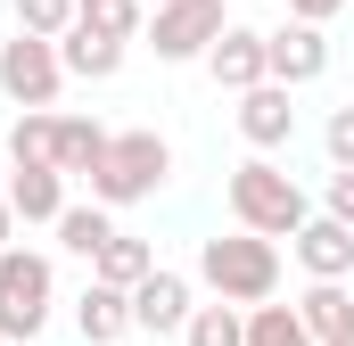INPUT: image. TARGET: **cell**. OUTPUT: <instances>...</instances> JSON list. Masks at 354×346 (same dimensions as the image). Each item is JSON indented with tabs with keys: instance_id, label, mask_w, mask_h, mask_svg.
Masks as SVG:
<instances>
[{
	"instance_id": "obj_1",
	"label": "cell",
	"mask_w": 354,
	"mask_h": 346,
	"mask_svg": "<svg viewBox=\"0 0 354 346\" xmlns=\"http://www.w3.org/2000/svg\"><path fill=\"white\" fill-rule=\"evenodd\" d=\"M198 280L231 305H264V297H280V239L248 231V223L214 231V239H198Z\"/></svg>"
},
{
	"instance_id": "obj_2",
	"label": "cell",
	"mask_w": 354,
	"mask_h": 346,
	"mask_svg": "<svg viewBox=\"0 0 354 346\" xmlns=\"http://www.w3.org/2000/svg\"><path fill=\"white\" fill-rule=\"evenodd\" d=\"M305 215H313V206H305L297 173L272 165L264 149H256L248 165H231V223H248V231H264V239H288Z\"/></svg>"
},
{
	"instance_id": "obj_3",
	"label": "cell",
	"mask_w": 354,
	"mask_h": 346,
	"mask_svg": "<svg viewBox=\"0 0 354 346\" xmlns=\"http://www.w3.org/2000/svg\"><path fill=\"white\" fill-rule=\"evenodd\" d=\"M174 181V149L157 132H107V157L91 165V198L99 206H140Z\"/></svg>"
},
{
	"instance_id": "obj_4",
	"label": "cell",
	"mask_w": 354,
	"mask_h": 346,
	"mask_svg": "<svg viewBox=\"0 0 354 346\" xmlns=\"http://www.w3.org/2000/svg\"><path fill=\"white\" fill-rule=\"evenodd\" d=\"M50 305H58V272L50 256H33V248H0V338H41L50 330Z\"/></svg>"
},
{
	"instance_id": "obj_5",
	"label": "cell",
	"mask_w": 354,
	"mask_h": 346,
	"mask_svg": "<svg viewBox=\"0 0 354 346\" xmlns=\"http://www.w3.org/2000/svg\"><path fill=\"white\" fill-rule=\"evenodd\" d=\"M0 91H8L17 107H58V91H66V58H58V42L17 25V33L0 42Z\"/></svg>"
},
{
	"instance_id": "obj_6",
	"label": "cell",
	"mask_w": 354,
	"mask_h": 346,
	"mask_svg": "<svg viewBox=\"0 0 354 346\" xmlns=\"http://www.w3.org/2000/svg\"><path fill=\"white\" fill-rule=\"evenodd\" d=\"M223 25H231V8H223V0H157L140 33H149V50H157L165 66H189V58H206V50H214V33H223Z\"/></svg>"
},
{
	"instance_id": "obj_7",
	"label": "cell",
	"mask_w": 354,
	"mask_h": 346,
	"mask_svg": "<svg viewBox=\"0 0 354 346\" xmlns=\"http://www.w3.org/2000/svg\"><path fill=\"white\" fill-rule=\"evenodd\" d=\"M264 58H272V83L305 91V83L330 75V33H322L313 17H288V25H272V33H264Z\"/></svg>"
},
{
	"instance_id": "obj_8",
	"label": "cell",
	"mask_w": 354,
	"mask_h": 346,
	"mask_svg": "<svg viewBox=\"0 0 354 346\" xmlns=\"http://www.w3.org/2000/svg\"><path fill=\"white\" fill-rule=\"evenodd\" d=\"M189 313H198V305H189V280L165 272V264L132 289V330H149V338H181V330H189Z\"/></svg>"
},
{
	"instance_id": "obj_9",
	"label": "cell",
	"mask_w": 354,
	"mask_h": 346,
	"mask_svg": "<svg viewBox=\"0 0 354 346\" xmlns=\"http://www.w3.org/2000/svg\"><path fill=\"white\" fill-rule=\"evenodd\" d=\"M288 248H297V264H305L313 280H346V272H354V223H338V215H305V223L288 231Z\"/></svg>"
},
{
	"instance_id": "obj_10",
	"label": "cell",
	"mask_w": 354,
	"mask_h": 346,
	"mask_svg": "<svg viewBox=\"0 0 354 346\" xmlns=\"http://www.w3.org/2000/svg\"><path fill=\"white\" fill-rule=\"evenodd\" d=\"M288 99H297V91L288 83H256V91H239V132H248V149H288V140H297V107H288Z\"/></svg>"
},
{
	"instance_id": "obj_11",
	"label": "cell",
	"mask_w": 354,
	"mask_h": 346,
	"mask_svg": "<svg viewBox=\"0 0 354 346\" xmlns=\"http://www.w3.org/2000/svg\"><path fill=\"white\" fill-rule=\"evenodd\" d=\"M206 66H214V83H223V91H256V83L272 75L264 33H256V25H223V33H214V50H206Z\"/></svg>"
},
{
	"instance_id": "obj_12",
	"label": "cell",
	"mask_w": 354,
	"mask_h": 346,
	"mask_svg": "<svg viewBox=\"0 0 354 346\" xmlns=\"http://www.w3.org/2000/svg\"><path fill=\"white\" fill-rule=\"evenodd\" d=\"M58 58H66V75H75V83H115V75H124V42H115V33H99V25H83V17L58 33Z\"/></svg>"
},
{
	"instance_id": "obj_13",
	"label": "cell",
	"mask_w": 354,
	"mask_h": 346,
	"mask_svg": "<svg viewBox=\"0 0 354 346\" xmlns=\"http://www.w3.org/2000/svg\"><path fill=\"white\" fill-rule=\"evenodd\" d=\"M75 330H83V346H115V338H132V289L91 280L83 297H75Z\"/></svg>"
},
{
	"instance_id": "obj_14",
	"label": "cell",
	"mask_w": 354,
	"mask_h": 346,
	"mask_svg": "<svg viewBox=\"0 0 354 346\" xmlns=\"http://www.w3.org/2000/svg\"><path fill=\"white\" fill-rule=\"evenodd\" d=\"M8 206H17V223H58L66 215V173L58 165H8Z\"/></svg>"
},
{
	"instance_id": "obj_15",
	"label": "cell",
	"mask_w": 354,
	"mask_h": 346,
	"mask_svg": "<svg viewBox=\"0 0 354 346\" xmlns=\"http://www.w3.org/2000/svg\"><path fill=\"white\" fill-rule=\"evenodd\" d=\"M297 313H305V330L330 346V338H354V289L346 280H313L305 297H297Z\"/></svg>"
},
{
	"instance_id": "obj_16",
	"label": "cell",
	"mask_w": 354,
	"mask_h": 346,
	"mask_svg": "<svg viewBox=\"0 0 354 346\" xmlns=\"http://www.w3.org/2000/svg\"><path fill=\"white\" fill-rule=\"evenodd\" d=\"M99 157H107V124H91V116H58V173H66V181H91Z\"/></svg>"
},
{
	"instance_id": "obj_17",
	"label": "cell",
	"mask_w": 354,
	"mask_h": 346,
	"mask_svg": "<svg viewBox=\"0 0 354 346\" xmlns=\"http://www.w3.org/2000/svg\"><path fill=\"white\" fill-rule=\"evenodd\" d=\"M50 231H58V248H66V256H83V264L115 239V223H107V206H99V198H91V206H75V198H66V215H58Z\"/></svg>"
},
{
	"instance_id": "obj_18",
	"label": "cell",
	"mask_w": 354,
	"mask_h": 346,
	"mask_svg": "<svg viewBox=\"0 0 354 346\" xmlns=\"http://www.w3.org/2000/svg\"><path fill=\"white\" fill-rule=\"evenodd\" d=\"M8 165H58V116H50V107H17Z\"/></svg>"
},
{
	"instance_id": "obj_19",
	"label": "cell",
	"mask_w": 354,
	"mask_h": 346,
	"mask_svg": "<svg viewBox=\"0 0 354 346\" xmlns=\"http://www.w3.org/2000/svg\"><path fill=\"white\" fill-rule=\"evenodd\" d=\"M149 272H157V256H149V239H124V231H115V239H107V248L91 256V280H115V289H140Z\"/></svg>"
},
{
	"instance_id": "obj_20",
	"label": "cell",
	"mask_w": 354,
	"mask_h": 346,
	"mask_svg": "<svg viewBox=\"0 0 354 346\" xmlns=\"http://www.w3.org/2000/svg\"><path fill=\"white\" fill-rule=\"evenodd\" d=\"M181 346H248V305H231V297L198 305L189 330H181Z\"/></svg>"
},
{
	"instance_id": "obj_21",
	"label": "cell",
	"mask_w": 354,
	"mask_h": 346,
	"mask_svg": "<svg viewBox=\"0 0 354 346\" xmlns=\"http://www.w3.org/2000/svg\"><path fill=\"white\" fill-rule=\"evenodd\" d=\"M248 346H322L313 330H305V313L297 305H248Z\"/></svg>"
},
{
	"instance_id": "obj_22",
	"label": "cell",
	"mask_w": 354,
	"mask_h": 346,
	"mask_svg": "<svg viewBox=\"0 0 354 346\" xmlns=\"http://www.w3.org/2000/svg\"><path fill=\"white\" fill-rule=\"evenodd\" d=\"M75 17H83V25H99V33H115V42H140V25H149V0H83Z\"/></svg>"
},
{
	"instance_id": "obj_23",
	"label": "cell",
	"mask_w": 354,
	"mask_h": 346,
	"mask_svg": "<svg viewBox=\"0 0 354 346\" xmlns=\"http://www.w3.org/2000/svg\"><path fill=\"white\" fill-rule=\"evenodd\" d=\"M75 8H83V0H8V17H17L25 33H50V42L75 25Z\"/></svg>"
},
{
	"instance_id": "obj_24",
	"label": "cell",
	"mask_w": 354,
	"mask_h": 346,
	"mask_svg": "<svg viewBox=\"0 0 354 346\" xmlns=\"http://www.w3.org/2000/svg\"><path fill=\"white\" fill-rule=\"evenodd\" d=\"M322 149H330V165H354V99H346V107H330V124H322Z\"/></svg>"
},
{
	"instance_id": "obj_25",
	"label": "cell",
	"mask_w": 354,
	"mask_h": 346,
	"mask_svg": "<svg viewBox=\"0 0 354 346\" xmlns=\"http://www.w3.org/2000/svg\"><path fill=\"white\" fill-rule=\"evenodd\" d=\"M322 215L354 223V165H338V173H330V190H322Z\"/></svg>"
},
{
	"instance_id": "obj_26",
	"label": "cell",
	"mask_w": 354,
	"mask_h": 346,
	"mask_svg": "<svg viewBox=\"0 0 354 346\" xmlns=\"http://www.w3.org/2000/svg\"><path fill=\"white\" fill-rule=\"evenodd\" d=\"M338 8H346V0H288V17H313V25H330Z\"/></svg>"
},
{
	"instance_id": "obj_27",
	"label": "cell",
	"mask_w": 354,
	"mask_h": 346,
	"mask_svg": "<svg viewBox=\"0 0 354 346\" xmlns=\"http://www.w3.org/2000/svg\"><path fill=\"white\" fill-rule=\"evenodd\" d=\"M17 239V206H8V190H0V248Z\"/></svg>"
},
{
	"instance_id": "obj_28",
	"label": "cell",
	"mask_w": 354,
	"mask_h": 346,
	"mask_svg": "<svg viewBox=\"0 0 354 346\" xmlns=\"http://www.w3.org/2000/svg\"><path fill=\"white\" fill-rule=\"evenodd\" d=\"M330 346H354V338H330Z\"/></svg>"
},
{
	"instance_id": "obj_29",
	"label": "cell",
	"mask_w": 354,
	"mask_h": 346,
	"mask_svg": "<svg viewBox=\"0 0 354 346\" xmlns=\"http://www.w3.org/2000/svg\"><path fill=\"white\" fill-rule=\"evenodd\" d=\"M149 8H157V0H149Z\"/></svg>"
},
{
	"instance_id": "obj_30",
	"label": "cell",
	"mask_w": 354,
	"mask_h": 346,
	"mask_svg": "<svg viewBox=\"0 0 354 346\" xmlns=\"http://www.w3.org/2000/svg\"><path fill=\"white\" fill-rule=\"evenodd\" d=\"M0 346H8V338H0Z\"/></svg>"
}]
</instances>
